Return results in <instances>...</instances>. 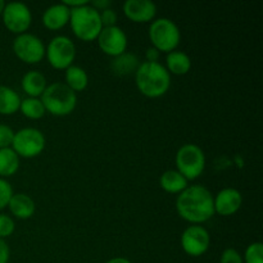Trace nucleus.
Wrapping results in <instances>:
<instances>
[{"label":"nucleus","mask_w":263,"mask_h":263,"mask_svg":"<svg viewBox=\"0 0 263 263\" xmlns=\"http://www.w3.org/2000/svg\"><path fill=\"white\" fill-rule=\"evenodd\" d=\"M176 211L192 225H200L215 216L212 193L203 185L187 186L177 195Z\"/></svg>","instance_id":"1"},{"label":"nucleus","mask_w":263,"mask_h":263,"mask_svg":"<svg viewBox=\"0 0 263 263\" xmlns=\"http://www.w3.org/2000/svg\"><path fill=\"white\" fill-rule=\"evenodd\" d=\"M135 84L139 91L148 98H159L168 91L171 74L159 62H141L135 72Z\"/></svg>","instance_id":"2"},{"label":"nucleus","mask_w":263,"mask_h":263,"mask_svg":"<svg viewBox=\"0 0 263 263\" xmlns=\"http://www.w3.org/2000/svg\"><path fill=\"white\" fill-rule=\"evenodd\" d=\"M69 26L74 35L82 41H92L99 36L103 25L100 12L87 4L72 8L69 13Z\"/></svg>","instance_id":"3"},{"label":"nucleus","mask_w":263,"mask_h":263,"mask_svg":"<svg viewBox=\"0 0 263 263\" xmlns=\"http://www.w3.org/2000/svg\"><path fill=\"white\" fill-rule=\"evenodd\" d=\"M46 112L53 116H67L77 105V92L69 89L64 82H51L40 97Z\"/></svg>","instance_id":"4"},{"label":"nucleus","mask_w":263,"mask_h":263,"mask_svg":"<svg viewBox=\"0 0 263 263\" xmlns=\"http://www.w3.org/2000/svg\"><path fill=\"white\" fill-rule=\"evenodd\" d=\"M149 39H151L153 48L159 51L176 50L177 45L181 40V32L176 23L167 17H161L153 20L149 27Z\"/></svg>","instance_id":"5"},{"label":"nucleus","mask_w":263,"mask_h":263,"mask_svg":"<svg viewBox=\"0 0 263 263\" xmlns=\"http://www.w3.org/2000/svg\"><path fill=\"white\" fill-rule=\"evenodd\" d=\"M175 162L177 171L189 181L203 174L205 168V154L199 145L187 143L180 146Z\"/></svg>","instance_id":"6"},{"label":"nucleus","mask_w":263,"mask_h":263,"mask_svg":"<svg viewBox=\"0 0 263 263\" xmlns=\"http://www.w3.org/2000/svg\"><path fill=\"white\" fill-rule=\"evenodd\" d=\"M45 145V135L39 128L23 127L14 134L12 149L18 154V157L33 158L43 153Z\"/></svg>","instance_id":"7"},{"label":"nucleus","mask_w":263,"mask_h":263,"mask_svg":"<svg viewBox=\"0 0 263 263\" xmlns=\"http://www.w3.org/2000/svg\"><path fill=\"white\" fill-rule=\"evenodd\" d=\"M45 55L51 67L57 69H67L76 58V45L66 35H58L49 41Z\"/></svg>","instance_id":"8"},{"label":"nucleus","mask_w":263,"mask_h":263,"mask_svg":"<svg viewBox=\"0 0 263 263\" xmlns=\"http://www.w3.org/2000/svg\"><path fill=\"white\" fill-rule=\"evenodd\" d=\"M13 51L25 63L35 64L45 57V44L37 35L31 32L21 33L13 40Z\"/></svg>","instance_id":"9"},{"label":"nucleus","mask_w":263,"mask_h":263,"mask_svg":"<svg viewBox=\"0 0 263 263\" xmlns=\"http://www.w3.org/2000/svg\"><path fill=\"white\" fill-rule=\"evenodd\" d=\"M3 23L13 33L27 32L32 23V13L27 4L22 2H10L5 4L2 13Z\"/></svg>","instance_id":"10"},{"label":"nucleus","mask_w":263,"mask_h":263,"mask_svg":"<svg viewBox=\"0 0 263 263\" xmlns=\"http://www.w3.org/2000/svg\"><path fill=\"white\" fill-rule=\"evenodd\" d=\"M181 248L187 256L200 257L208 251L211 246V235L205 228L200 225H192L181 234Z\"/></svg>","instance_id":"11"},{"label":"nucleus","mask_w":263,"mask_h":263,"mask_svg":"<svg viewBox=\"0 0 263 263\" xmlns=\"http://www.w3.org/2000/svg\"><path fill=\"white\" fill-rule=\"evenodd\" d=\"M97 39L103 53L113 58L123 54L127 49V35L120 26L103 27Z\"/></svg>","instance_id":"12"},{"label":"nucleus","mask_w":263,"mask_h":263,"mask_svg":"<svg viewBox=\"0 0 263 263\" xmlns=\"http://www.w3.org/2000/svg\"><path fill=\"white\" fill-rule=\"evenodd\" d=\"M243 204V195L238 189L225 187L213 197L215 213L221 216H233L240 210Z\"/></svg>","instance_id":"13"},{"label":"nucleus","mask_w":263,"mask_h":263,"mask_svg":"<svg viewBox=\"0 0 263 263\" xmlns=\"http://www.w3.org/2000/svg\"><path fill=\"white\" fill-rule=\"evenodd\" d=\"M123 13L133 22H151L156 18L157 5L152 0H126L123 3Z\"/></svg>","instance_id":"14"},{"label":"nucleus","mask_w":263,"mask_h":263,"mask_svg":"<svg viewBox=\"0 0 263 263\" xmlns=\"http://www.w3.org/2000/svg\"><path fill=\"white\" fill-rule=\"evenodd\" d=\"M71 9L63 3L53 4L46 8L43 13V23L49 30H59L69 22Z\"/></svg>","instance_id":"15"},{"label":"nucleus","mask_w":263,"mask_h":263,"mask_svg":"<svg viewBox=\"0 0 263 263\" xmlns=\"http://www.w3.org/2000/svg\"><path fill=\"white\" fill-rule=\"evenodd\" d=\"M10 213L20 220H27L33 216L36 211L35 200L25 193L13 194L8 204Z\"/></svg>","instance_id":"16"},{"label":"nucleus","mask_w":263,"mask_h":263,"mask_svg":"<svg viewBox=\"0 0 263 263\" xmlns=\"http://www.w3.org/2000/svg\"><path fill=\"white\" fill-rule=\"evenodd\" d=\"M22 89L28 97L31 98H40L44 90L48 86L46 82V77L44 73L36 69H31V71L26 72L22 77Z\"/></svg>","instance_id":"17"},{"label":"nucleus","mask_w":263,"mask_h":263,"mask_svg":"<svg viewBox=\"0 0 263 263\" xmlns=\"http://www.w3.org/2000/svg\"><path fill=\"white\" fill-rule=\"evenodd\" d=\"M140 66L138 55L134 53H127L125 51L121 55L115 57L110 62V69L117 76H128V74H135L136 69Z\"/></svg>","instance_id":"18"},{"label":"nucleus","mask_w":263,"mask_h":263,"mask_svg":"<svg viewBox=\"0 0 263 263\" xmlns=\"http://www.w3.org/2000/svg\"><path fill=\"white\" fill-rule=\"evenodd\" d=\"M166 68L170 72V74L174 73L177 76L186 74L192 68V58L185 51H170L166 57Z\"/></svg>","instance_id":"19"},{"label":"nucleus","mask_w":263,"mask_h":263,"mask_svg":"<svg viewBox=\"0 0 263 263\" xmlns=\"http://www.w3.org/2000/svg\"><path fill=\"white\" fill-rule=\"evenodd\" d=\"M159 185H161L164 192L171 193V194H180L182 190L189 186L187 180L177 170H167V171H164L161 175V179H159Z\"/></svg>","instance_id":"20"},{"label":"nucleus","mask_w":263,"mask_h":263,"mask_svg":"<svg viewBox=\"0 0 263 263\" xmlns=\"http://www.w3.org/2000/svg\"><path fill=\"white\" fill-rule=\"evenodd\" d=\"M64 84L69 87L71 90H73L74 92L82 91L87 87L89 85V74L85 71L82 67L80 66H69L66 69V73H64Z\"/></svg>","instance_id":"21"},{"label":"nucleus","mask_w":263,"mask_h":263,"mask_svg":"<svg viewBox=\"0 0 263 263\" xmlns=\"http://www.w3.org/2000/svg\"><path fill=\"white\" fill-rule=\"evenodd\" d=\"M21 97L7 85H0V115L10 116L20 109Z\"/></svg>","instance_id":"22"},{"label":"nucleus","mask_w":263,"mask_h":263,"mask_svg":"<svg viewBox=\"0 0 263 263\" xmlns=\"http://www.w3.org/2000/svg\"><path fill=\"white\" fill-rule=\"evenodd\" d=\"M20 168V157L12 148L0 149V177L13 176Z\"/></svg>","instance_id":"23"},{"label":"nucleus","mask_w":263,"mask_h":263,"mask_svg":"<svg viewBox=\"0 0 263 263\" xmlns=\"http://www.w3.org/2000/svg\"><path fill=\"white\" fill-rule=\"evenodd\" d=\"M20 110L23 113V116L31 118V120H39V118L44 117V115L46 113L45 107H44L40 98L31 97H27L21 100Z\"/></svg>","instance_id":"24"},{"label":"nucleus","mask_w":263,"mask_h":263,"mask_svg":"<svg viewBox=\"0 0 263 263\" xmlns=\"http://www.w3.org/2000/svg\"><path fill=\"white\" fill-rule=\"evenodd\" d=\"M244 263H263V244L254 241L247 247L243 257Z\"/></svg>","instance_id":"25"},{"label":"nucleus","mask_w":263,"mask_h":263,"mask_svg":"<svg viewBox=\"0 0 263 263\" xmlns=\"http://www.w3.org/2000/svg\"><path fill=\"white\" fill-rule=\"evenodd\" d=\"M13 194L14 193H13V187L10 185V182L3 179V177H0V211L8 207Z\"/></svg>","instance_id":"26"},{"label":"nucleus","mask_w":263,"mask_h":263,"mask_svg":"<svg viewBox=\"0 0 263 263\" xmlns=\"http://www.w3.org/2000/svg\"><path fill=\"white\" fill-rule=\"evenodd\" d=\"M15 230V222L10 216L0 213V239H5L12 235Z\"/></svg>","instance_id":"27"},{"label":"nucleus","mask_w":263,"mask_h":263,"mask_svg":"<svg viewBox=\"0 0 263 263\" xmlns=\"http://www.w3.org/2000/svg\"><path fill=\"white\" fill-rule=\"evenodd\" d=\"M15 131L10 126L0 123V149L12 148Z\"/></svg>","instance_id":"28"},{"label":"nucleus","mask_w":263,"mask_h":263,"mask_svg":"<svg viewBox=\"0 0 263 263\" xmlns=\"http://www.w3.org/2000/svg\"><path fill=\"white\" fill-rule=\"evenodd\" d=\"M220 263H244L243 256L236 249L228 248L221 254Z\"/></svg>","instance_id":"29"},{"label":"nucleus","mask_w":263,"mask_h":263,"mask_svg":"<svg viewBox=\"0 0 263 263\" xmlns=\"http://www.w3.org/2000/svg\"><path fill=\"white\" fill-rule=\"evenodd\" d=\"M117 12L113 8H107V9L100 12V21H102L103 27H110V26H116L117 23Z\"/></svg>","instance_id":"30"},{"label":"nucleus","mask_w":263,"mask_h":263,"mask_svg":"<svg viewBox=\"0 0 263 263\" xmlns=\"http://www.w3.org/2000/svg\"><path fill=\"white\" fill-rule=\"evenodd\" d=\"M10 257L9 246L4 239H0V263H8Z\"/></svg>","instance_id":"31"},{"label":"nucleus","mask_w":263,"mask_h":263,"mask_svg":"<svg viewBox=\"0 0 263 263\" xmlns=\"http://www.w3.org/2000/svg\"><path fill=\"white\" fill-rule=\"evenodd\" d=\"M159 55H161V51L156 48H149L146 49L145 51V61L146 62H158L159 61Z\"/></svg>","instance_id":"32"},{"label":"nucleus","mask_w":263,"mask_h":263,"mask_svg":"<svg viewBox=\"0 0 263 263\" xmlns=\"http://www.w3.org/2000/svg\"><path fill=\"white\" fill-rule=\"evenodd\" d=\"M90 5L94 7L97 10H104L107 9V8H110L112 2H110V0H94Z\"/></svg>","instance_id":"33"},{"label":"nucleus","mask_w":263,"mask_h":263,"mask_svg":"<svg viewBox=\"0 0 263 263\" xmlns=\"http://www.w3.org/2000/svg\"><path fill=\"white\" fill-rule=\"evenodd\" d=\"M62 3L66 4L69 9H72V8H77V7H81V5L87 4L89 2H86V0H63Z\"/></svg>","instance_id":"34"},{"label":"nucleus","mask_w":263,"mask_h":263,"mask_svg":"<svg viewBox=\"0 0 263 263\" xmlns=\"http://www.w3.org/2000/svg\"><path fill=\"white\" fill-rule=\"evenodd\" d=\"M105 263H133L130 259L125 258V257H115V258H110L109 261H107Z\"/></svg>","instance_id":"35"},{"label":"nucleus","mask_w":263,"mask_h":263,"mask_svg":"<svg viewBox=\"0 0 263 263\" xmlns=\"http://www.w3.org/2000/svg\"><path fill=\"white\" fill-rule=\"evenodd\" d=\"M5 4H7V3H5L4 0H0V15H2L3 10H4V8H5Z\"/></svg>","instance_id":"36"}]
</instances>
